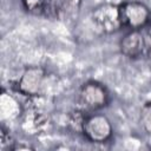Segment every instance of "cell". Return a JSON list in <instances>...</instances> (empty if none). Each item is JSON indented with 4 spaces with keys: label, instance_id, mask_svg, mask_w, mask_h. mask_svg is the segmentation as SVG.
Returning <instances> with one entry per match:
<instances>
[{
    "label": "cell",
    "instance_id": "6da1fadb",
    "mask_svg": "<svg viewBox=\"0 0 151 151\" xmlns=\"http://www.w3.org/2000/svg\"><path fill=\"white\" fill-rule=\"evenodd\" d=\"M14 88L26 97H50V91L53 88V85L51 77L42 67L31 66L21 73L14 84Z\"/></svg>",
    "mask_w": 151,
    "mask_h": 151
},
{
    "label": "cell",
    "instance_id": "7a4b0ae2",
    "mask_svg": "<svg viewBox=\"0 0 151 151\" xmlns=\"http://www.w3.org/2000/svg\"><path fill=\"white\" fill-rule=\"evenodd\" d=\"M80 0H21L25 9L32 14L59 19L76 9Z\"/></svg>",
    "mask_w": 151,
    "mask_h": 151
},
{
    "label": "cell",
    "instance_id": "3957f363",
    "mask_svg": "<svg viewBox=\"0 0 151 151\" xmlns=\"http://www.w3.org/2000/svg\"><path fill=\"white\" fill-rule=\"evenodd\" d=\"M110 100V94L107 92V88L94 80L86 81L81 85L78 94V101L80 105V109H83L86 112L90 111H97L107 105Z\"/></svg>",
    "mask_w": 151,
    "mask_h": 151
},
{
    "label": "cell",
    "instance_id": "277c9868",
    "mask_svg": "<svg viewBox=\"0 0 151 151\" xmlns=\"http://www.w3.org/2000/svg\"><path fill=\"white\" fill-rule=\"evenodd\" d=\"M119 13L123 27L130 29H140L149 25L151 12L146 5L140 1H124L119 5Z\"/></svg>",
    "mask_w": 151,
    "mask_h": 151
},
{
    "label": "cell",
    "instance_id": "5b68a950",
    "mask_svg": "<svg viewBox=\"0 0 151 151\" xmlns=\"http://www.w3.org/2000/svg\"><path fill=\"white\" fill-rule=\"evenodd\" d=\"M92 21L94 26L103 33L111 34L123 27L119 5L101 4L92 11Z\"/></svg>",
    "mask_w": 151,
    "mask_h": 151
},
{
    "label": "cell",
    "instance_id": "8992f818",
    "mask_svg": "<svg viewBox=\"0 0 151 151\" xmlns=\"http://www.w3.org/2000/svg\"><path fill=\"white\" fill-rule=\"evenodd\" d=\"M112 125L111 122L107 119V117L103 114H87L81 133L85 136V138L92 143L101 144L106 143L112 137Z\"/></svg>",
    "mask_w": 151,
    "mask_h": 151
},
{
    "label": "cell",
    "instance_id": "52a82bcc",
    "mask_svg": "<svg viewBox=\"0 0 151 151\" xmlns=\"http://www.w3.org/2000/svg\"><path fill=\"white\" fill-rule=\"evenodd\" d=\"M120 51L124 55L129 58H139L145 55V46H144V37L142 28L140 29H131L126 33L120 42H119Z\"/></svg>",
    "mask_w": 151,
    "mask_h": 151
},
{
    "label": "cell",
    "instance_id": "ba28073f",
    "mask_svg": "<svg viewBox=\"0 0 151 151\" xmlns=\"http://www.w3.org/2000/svg\"><path fill=\"white\" fill-rule=\"evenodd\" d=\"M21 113L20 103L15 97L7 93L6 91L1 92L0 96V114L2 120H14Z\"/></svg>",
    "mask_w": 151,
    "mask_h": 151
},
{
    "label": "cell",
    "instance_id": "9c48e42d",
    "mask_svg": "<svg viewBox=\"0 0 151 151\" xmlns=\"http://www.w3.org/2000/svg\"><path fill=\"white\" fill-rule=\"evenodd\" d=\"M87 112L84 111L83 109H78L74 110L72 112H70V114L67 116V126L77 132V133H81L83 131V125H84V120L86 118Z\"/></svg>",
    "mask_w": 151,
    "mask_h": 151
},
{
    "label": "cell",
    "instance_id": "30bf717a",
    "mask_svg": "<svg viewBox=\"0 0 151 151\" xmlns=\"http://www.w3.org/2000/svg\"><path fill=\"white\" fill-rule=\"evenodd\" d=\"M140 124L143 129L151 134V103L144 105L140 112Z\"/></svg>",
    "mask_w": 151,
    "mask_h": 151
},
{
    "label": "cell",
    "instance_id": "8fae6325",
    "mask_svg": "<svg viewBox=\"0 0 151 151\" xmlns=\"http://www.w3.org/2000/svg\"><path fill=\"white\" fill-rule=\"evenodd\" d=\"M1 150H13L14 147V142H12L9 132L5 129V126L1 127Z\"/></svg>",
    "mask_w": 151,
    "mask_h": 151
},
{
    "label": "cell",
    "instance_id": "7c38bea8",
    "mask_svg": "<svg viewBox=\"0 0 151 151\" xmlns=\"http://www.w3.org/2000/svg\"><path fill=\"white\" fill-rule=\"evenodd\" d=\"M144 37V46H145V55L151 54V26H145L142 28Z\"/></svg>",
    "mask_w": 151,
    "mask_h": 151
}]
</instances>
